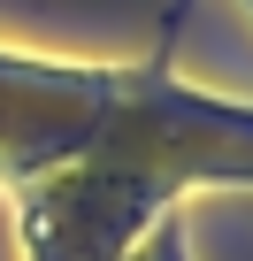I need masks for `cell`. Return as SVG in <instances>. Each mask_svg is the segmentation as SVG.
Wrapping results in <instances>:
<instances>
[{
	"label": "cell",
	"mask_w": 253,
	"mask_h": 261,
	"mask_svg": "<svg viewBox=\"0 0 253 261\" xmlns=\"http://www.w3.org/2000/svg\"><path fill=\"white\" fill-rule=\"evenodd\" d=\"M146 261H177V230H161V246H154Z\"/></svg>",
	"instance_id": "obj_1"
}]
</instances>
